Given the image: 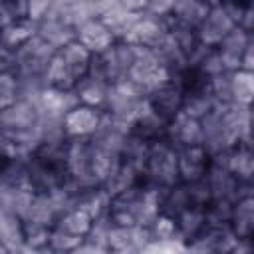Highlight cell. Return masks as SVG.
Wrapping results in <instances>:
<instances>
[{"label": "cell", "instance_id": "cell-11", "mask_svg": "<svg viewBox=\"0 0 254 254\" xmlns=\"http://www.w3.org/2000/svg\"><path fill=\"white\" fill-rule=\"evenodd\" d=\"M169 36H171V22H165V20H159V18H153V16H147L143 12L125 42L135 44L139 48L157 50V48H161L169 40Z\"/></svg>", "mask_w": 254, "mask_h": 254}, {"label": "cell", "instance_id": "cell-23", "mask_svg": "<svg viewBox=\"0 0 254 254\" xmlns=\"http://www.w3.org/2000/svg\"><path fill=\"white\" fill-rule=\"evenodd\" d=\"M230 230L236 238H254V196H242L234 202Z\"/></svg>", "mask_w": 254, "mask_h": 254}, {"label": "cell", "instance_id": "cell-17", "mask_svg": "<svg viewBox=\"0 0 254 254\" xmlns=\"http://www.w3.org/2000/svg\"><path fill=\"white\" fill-rule=\"evenodd\" d=\"M248 38H250V34L242 26H236L216 46V52H218L226 71L232 73V71L242 69V58H244V52H246V46H248Z\"/></svg>", "mask_w": 254, "mask_h": 254}, {"label": "cell", "instance_id": "cell-24", "mask_svg": "<svg viewBox=\"0 0 254 254\" xmlns=\"http://www.w3.org/2000/svg\"><path fill=\"white\" fill-rule=\"evenodd\" d=\"M109 83L93 77V75H85L77 81V85L73 87L77 99L81 105H89V107H97L103 111V105H105V99H107V93H109Z\"/></svg>", "mask_w": 254, "mask_h": 254}, {"label": "cell", "instance_id": "cell-29", "mask_svg": "<svg viewBox=\"0 0 254 254\" xmlns=\"http://www.w3.org/2000/svg\"><path fill=\"white\" fill-rule=\"evenodd\" d=\"M93 224H95V220L89 212H85L83 208H71L64 216H60V220L56 222L54 228H60L67 234H73V236H79L85 240V236L91 232Z\"/></svg>", "mask_w": 254, "mask_h": 254}, {"label": "cell", "instance_id": "cell-18", "mask_svg": "<svg viewBox=\"0 0 254 254\" xmlns=\"http://www.w3.org/2000/svg\"><path fill=\"white\" fill-rule=\"evenodd\" d=\"M75 40L87 50L91 52L93 56L95 54H101L105 50H109L117 40L113 38L111 30L99 20V18H93L85 24H81L77 30H75Z\"/></svg>", "mask_w": 254, "mask_h": 254}, {"label": "cell", "instance_id": "cell-45", "mask_svg": "<svg viewBox=\"0 0 254 254\" xmlns=\"http://www.w3.org/2000/svg\"><path fill=\"white\" fill-rule=\"evenodd\" d=\"M109 254H141V252H109Z\"/></svg>", "mask_w": 254, "mask_h": 254}, {"label": "cell", "instance_id": "cell-19", "mask_svg": "<svg viewBox=\"0 0 254 254\" xmlns=\"http://www.w3.org/2000/svg\"><path fill=\"white\" fill-rule=\"evenodd\" d=\"M224 165L228 171L240 181V183H250L254 181V143H238L230 151L222 153Z\"/></svg>", "mask_w": 254, "mask_h": 254}, {"label": "cell", "instance_id": "cell-31", "mask_svg": "<svg viewBox=\"0 0 254 254\" xmlns=\"http://www.w3.org/2000/svg\"><path fill=\"white\" fill-rule=\"evenodd\" d=\"M28 161L30 159H6L4 167H2V175H0V187L30 185V181H28Z\"/></svg>", "mask_w": 254, "mask_h": 254}, {"label": "cell", "instance_id": "cell-41", "mask_svg": "<svg viewBox=\"0 0 254 254\" xmlns=\"http://www.w3.org/2000/svg\"><path fill=\"white\" fill-rule=\"evenodd\" d=\"M228 254H254V238H238Z\"/></svg>", "mask_w": 254, "mask_h": 254}, {"label": "cell", "instance_id": "cell-1", "mask_svg": "<svg viewBox=\"0 0 254 254\" xmlns=\"http://www.w3.org/2000/svg\"><path fill=\"white\" fill-rule=\"evenodd\" d=\"M161 194L163 190L141 181L139 185L111 196L107 216L119 226H149L161 212Z\"/></svg>", "mask_w": 254, "mask_h": 254}, {"label": "cell", "instance_id": "cell-7", "mask_svg": "<svg viewBox=\"0 0 254 254\" xmlns=\"http://www.w3.org/2000/svg\"><path fill=\"white\" fill-rule=\"evenodd\" d=\"M206 181L210 187L212 202H228L234 204L242 194V183L228 171L222 155L210 159V167L206 173Z\"/></svg>", "mask_w": 254, "mask_h": 254}, {"label": "cell", "instance_id": "cell-25", "mask_svg": "<svg viewBox=\"0 0 254 254\" xmlns=\"http://www.w3.org/2000/svg\"><path fill=\"white\" fill-rule=\"evenodd\" d=\"M175 220H177V228H179L181 238L185 242H189L206 230V226H208L206 206H190L185 212H181Z\"/></svg>", "mask_w": 254, "mask_h": 254}, {"label": "cell", "instance_id": "cell-34", "mask_svg": "<svg viewBox=\"0 0 254 254\" xmlns=\"http://www.w3.org/2000/svg\"><path fill=\"white\" fill-rule=\"evenodd\" d=\"M20 99V81L12 71H0V105L10 107Z\"/></svg>", "mask_w": 254, "mask_h": 254}, {"label": "cell", "instance_id": "cell-12", "mask_svg": "<svg viewBox=\"0 0 254 254\" xmlns=\"http://www.w3.org/2000/svg\"><path fill=\"white\" fill-rule=\"evenodd\" d=\"M236 240L230 226H206L202 234L187 242V254H228Z\"/></svg>", "mask_w": 254, "mask_h": 254}, {"label": "cell", "instance_id": "cell-9", "mask_svg": "<svg viewBox=\"0 0 254 254\" xmlns=\"http://www.w3.org/2000/svg\"><path fill=\"white\" fill-rule=\"evenodd\" d=\"M187 79L189 77H171L163 85H159L151 95V107L169 123L179 113H183V101L187 91Z\"/></svg>", "mask_w": 254, "mask_h": 254}, {"label": "cell", "instance_id": "cell-43", "mask_svg": "<svg viewBox=\"0 0 254 254\" xmlns=\"http://www.w3.org/2000/svg\"><path fill=\"white\" fill-rule=\"evenodd\" d=\"M240 26L248 34H254V2H246V10H244V18Z\"/></svg>", "mask_w": 254, "mask_h": 254}, {"label": "cell", "instance_id": "cell-38", "mask_svg": "<svg viewBox=\"0 0 254 254\" xmlns=\"http://www.w3.org/2000/svg\"><path fill=\"white\" fill-rule=\"evenodd\" d=\"M173 10H175V2H171V0H151V2H145V10L143 12L147 16L171 22L173 20Z\"/></svg>", "mask_w": 254, "mask_h": 254}, {"label": "cell", "instance_id": "cell-8", "mask_svg": "<svg viewBox=\"0 0 254 254\" xmlns=\"http://www.w3.org/2000/svg\"><path fill=\"white\" fill-rule=\"evenodd\" d=\"M236 28V22L230 18L224 2H210V10L206 18L196 28L198 42L206 48H216L232 30Z\"/></svg>", "mask_w": 254, "mask_h": 254}, {"label": "cell", "instance_id": "cell-42", "mask_svg": "<svg viewBox=\"0 0 254 254\" xmlns=\"http://www.w3.org/2000/svg\"><path fill=\"white\" fill-rule=\"evenodd\" d=\"M242 69L254 73V34H250V38H248V46H246V52L242 58Z\"/></svg>", "mask_w": 254, "mask_h": 254}, {"label": "cell", "instance_id": "cell-40", "mask_svg": "<svg viewBox=\"0 0 254 254\" xmlns=\"http://www.w3.org/2000/svg\"><path fill=\"white\" fill-rule=\"evenodd\" d=\"M69 254H109V250L105 248V246H99V244H93V242H89V240H83L73 252H69Z\"/></svg>", "mask_w": 254, "mask_h": 254}, {"label": "cell", "instance_id": "cell-16", "mask_svg": "<svg viewBox=\"0 0 254 254\" xmlns=\"http://www.w3.org/2000/svg\"><path fill=\"white\" fill-rule=\"evenodd\" d=\"M177 157H179V179L183 183H192L206 177L210 167V157L202 149V145L183 147L177 151Z\"/></svg>", "mask_w": 254, "mask_h": 254}, {"label": "cell", "instance_id": "cell-26", "mask_svg": "<svg viewBox=\"0 0 254 254\" xmlns=\"http://www.w3.org/2000/svg\"><path fill=\"white\" fill-rule=\"evenodd\" d=\"M210 10V2H202V0H177L175 2V10H173V20L177 24L189 26V28H198L200 22L206 18Z\"/></svg>", "mask_w": 254, "mask_h": 254}, {"label": "cell", "instance_id": "cell-44", "mask_svg": "<svg viewBox=\"0 0 254 254\" xmlns=\"http://www.w3.org/2000/svg\"><path fill=\"white\" fill-rule=\"evenodd\" d=\"M250 141L254 143V107L250 109Z\"/></svg>", "mask_w": 254, "mask_h": 254}, {"label": "cell", "instance_id": "cell-39", "mask_svg": "<svg viewBox=\"0 0 254 254\" xmlns=\"http://www.w3.org/2000/svg\"><path fill=\"white\" fill-rule=\"evenodd\" d=\"M50 6H52V0H28V22H32L34 26L42 22L48 16Z\"/></svg>", "mask_w": 254, "mask_h": 254}, {"label": "cell", "instance_id": "cell-13", "mask_svg": "<svg viewBox=\"0 0 254 254\" xmlns=\"http://www.w3.org/2000/svg\"><path fill=\"white\" fill-rule=\"evenodd\" d=\"M101 121H103L101 109L79 103L64 117L67 139H91L95 135V131L99 129Z\"/></svg>", "mask_w": 254, "mask_h": 254}, {"label": "cell", "instance_id": "cell-28", "mask_svg": "<svg viewBox=\"0 0 254 254\" xmlns=\"http://www.w3.org/2000/svg\"><path fill=\"white\" fill-rule=\"evenodd\" d=\"M230 95L234 105L254 107V73L238 69L230 73Z\"/></svg>", "mask_w": 254, "mask_h": 254}, {"label": "cell", "instance_id": "cell-20", "mask_svg": "<svg viewBox=\"0 0 254 254\" xmlns=\"http://www.w3.org/2000/svg\"><path fill=\"white\" fill-rule=\"evenodd\" d=\"M34 34L56 50H62L75 42V28L54 16H46L42 22H38L34 26Z\"/></svg>", "mask_w": 254, "mask_h": 254}, {"label": "cell", "instance_id": "cell-5", "mask_svg": "<svg viewBox=\"0 0 254 254\" xmlns=\"http://www.w3.org/2000/svg\"><path fill=\"white\" fill-rule=\"evenodd\" d=\"M125 79L131 81L135 87H139L143 93L151 95L159 85H163L165 81L171 79V73L165 69V65L159 62V58H157V54L153 50L139 48L137 60H135V64L129 69Z\"/></svg>", "mask_w": 254, "mask_h": 254}, {"label": "cell", "instance_id": "cell-33", "mask_svg": "<svg viewBox=\"0 0 254 254\" xmlns=\"http://www.w3.org/2000/svg\"><path fill=\"white\" fill-rule=\"evenodd\" d=\"M28 20V2L24 0H2L0 2V22L2 28L12 26L16 22Z\"/></svg>", "mask_w": 254, "mask_h": 254}, {"label": "cell", "instance_id": "cell-35", "mask_svg": "<svg viewBox=\"0 0 254 254\" xmlns=\"http://www.w3.org/2000/svg\"><path fill=\"white\" fill-rule=\"evenodd\" d=\"M83 242V238L79 236H73V234H67L60 228H52V234H50V248L56 252V254H69L73 252L79 244Z\"/></svg>", "mask_w": 254, "mask_h": 254}, {"label": "cell", "instance_id": "cell-36", "mask_svg": "<svg viewBox=\"0 0 254 254\" xmlns=\"http://www.w3.org/2000/svg\"><path fill=\"white\" fill-rule=\"evenodd\" d=\"M141 254H187V242L183 238L175 240H151Z\"/></svg>", "mask_w": 254, "mask_h": 254}, {"label": "cell", "instance_id": "cell-6", "mask_svg": "<svg viewBox=\"0 0 254 254\" xmlns=\"http://www.w3.org/2000/svg\"><path fill=\"white\" fill-rule=\"evenodd\" d=\"M202 125V149L208 153V157H216L222 155L226 151H230L236 143L228 121L224 117V105H218L214 111H210L206 117L200 119Z\"/></svg>", "mask_w": 254, "mask_h": 254}, {"label": "cell", "instance_id": "cell-14", "mask_svg": "<svg viewBox=\"0 0 254 254\" xmlns=\"http://www.w3.org/2000/svg\"><path fill=\"white\" fill-rule=\"evenodd\" d=\"M151 240L147 226H119L111 222L107 230L109 252H141Z\"/></svg>", "mask_w": 254, "mask_h": 254}, {"label": "cell", "instance_id": "cell-21", "mask_svg": "<svg viewBox=\"0 0 254 254\" xmlns=\"http://www.w3.org/2000/svg\"><path fill=\"white\" fill-rule=\"evenodd\" d=\"M34 196H36V190L30 185L0 187V212H10L24 220Z\"/></svg>", "mask_w": 254, "mask_h": 254}, {"label": "cell", "instance_id": "cell-4", "mask_svg": "<svg viewBox=\"0 0 254 254\" xmlns=\"http://www.w3.org/2000/svg\"><path fill=\"white\" fill-rule=\"evenodd\" d=\"M149 105H151L149 95L143 93L139 87H135L131 81L123 79V81H117L109 87V93H107V99L103 105V113L133 125L135 119Z\"/></svg>", "mask_w": 254, "mask_h": 254}, {"label": "cell", "instance_id": "cell-15", "mask_svg": "<svg viewBox=\"0 0 254 254\" xmlns=\"http://www.w3.org/2000/svg\"><path fill=\"white\" fill-rule=\"evenodd\" d=\"M165 139L179 151L183 147L202 145V125L200 119H194L187 113H179L175 119L167 123Z\"/></svg>", "mask_w": 254, "mask_h": 254}, {"label": "cell", "instance_id": "cell-37", "mask_svg": "<svg viewBox=\"0 0 254 254\" xmlns=\"http://www.w3.org/2000/svg\"><path fill=\"white\" fill-rule=\"evenodd\" d=\"M185 185L189 189L192 206H208L212 202V194H210V187H208L206 177H202L198 181H192V183H185Z\"/></svg>", "mask_w": 254, "mask_h": 254}, {"label": "cell", "instance_id": "cell-2", "mask_svg": "<svg viewBox=\"0 0 254 254\" xmlns=\"http://www.w3.org/2000/svg\"><path fill=\"white\" fill-rule=\"evenodd\" d=\"M93 54L87 52L77 40L69 46L58 50L54 56L50 69H48V81L52 87L58 89H73L81 77L87 75L91 65Z\"/></svg>", "mask_w": 254, "mask_h": 254}, {"label": "cell", "instance_id": "cell-3", "mask_svg": "<svg viewBox=\"0 0 254 254\" xmlns=\"http://www.w3.org/2000/svg\"><path fill=\"white\" fill-rule=\"evenodd\" d=\"M143 181L159 190H165V189L181 183L177 149L165 137L151 141L149 155H147V161L143 167Z\"/></svg>", "mask_w": 254, "mask_h": 254}, {"label": "cell", "instance_id": "cell-32", "mask_svg": "<svg viewBox=\"0 0 254 254\" xmlns=\"http://www.w3.org/2000/svg\"><path fill=\"white\" fill-rule=\"evenodd\" d=\"M147 228H149L153 240H175V238H181L179 228H177V220L167 216V214H163V212H159Z\"/></svg>", "mask_w": 254, "mask_h": 254}, {"label": "cell", "instance_id": "cell-27", "mask_svg": "<svg viewBox=\"0 0 254 254\" xmlns=\"http://www.w3.org/2000/svg\"><path fill=\"white\" fill-rule=\"evenodd\" d=\"M190 206H192L190 194H189V189L183 181L165 189L161 194V212L171 216V218H177L181 212H185Z\"/></svg>", "mask_w": 254, "mask_h": 254}, {"label": "cell", "instance_id": "cell-22", "mask_svg": "<svg viewBox=\"0 0 254 254\" xmlns=\"http://www.w3.org/2000/svg\"><path fill=\"white\" fill-rule=\"evenodd\" d=\"M26 244L24 220L10 212H0V250L10 254Z\"/></svg>", "mask_w": 254, "mask_h": 254}, {"label": "cell", "instance_id": "cell-30", "mask_svg": "<svg viewBox=\"0 0 254 254\" xmlns=\"http://www.w3.org/2000/svg\"><path fill=\"white\" fill-rule=\"evenodd\" d=\"M32 36H34V24L28 22V20L16 22L12 26H6L0 32V50H12V52H16Z\"/></svg>", "mask_w": 254, "mask_h": 254}, {"label": "cell", "instance_id": "cell-10", "mask_svg": "<svg viewBox=\"0 0 254 254\" xmlns=\"http://www.w3.org/2000/svg\"><path fill=\"white\" fill-rule=\"evenodd\" d=\"M38 121H40L38 101L18 99L14 105L4 107L0 111V133H18V131L36 129Z\"/></svg>", "mask_w": 254, "mask_h": 254}]
</instances>
